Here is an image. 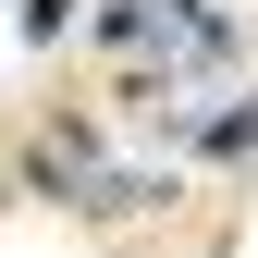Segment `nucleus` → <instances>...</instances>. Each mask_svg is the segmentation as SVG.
<instances>
[{
    "instance_id": "obj_1",
    "label": "nucleus",
    "mask_w": 258,
    "mask_h": 258,
    "mask_svg": "<svg viewBox=\"0 0 258 258\" xmlns=\"http://www.w3.org/2000/svg\"><path fill=\"white\" fill-rule=\"evenodd\" d=\"M13 184H49V197H86V184H99V123H86V111H49Z\"/></svg>"
},
{
    "instance_id": "obj_2",
    "label": "nucleus",
    "mask_w": 258,
    "mask_h": 258,
    "mask_svg": "<svg viewBox=\"0 0 258 258\" xmlns=\"http://www.w3.org/2000/svg\"><path fill=\"white\" fill-rule=\"evenodd\" d=\"M246 148H258V99H221L209 111V160H246Z\"/></svg>"
},
{
    "instance_id": "obj_3",
    "label": "nucleus",
    "mask_w": 258,
    "mask_h": 258,
    "mask_svg": "<svg viewBox=\"0 0 258 258\" xmlns=\"http://www.w3.org/2000/svg\"><path fill=\"white\" fill-rule=\"evenodd\" d=\"M74 13H86V0H25L13 37H25V49H61V37H74Z\"/></svg>"
}]
</instances>
